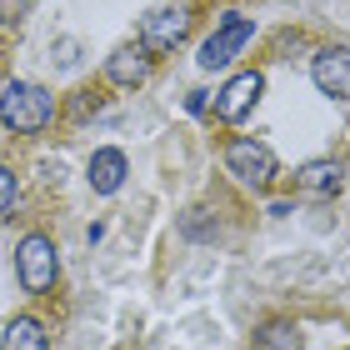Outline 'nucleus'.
<instances>
[{"instance_id":"nucleus-8","label":"nucleus","mask_w":350,"mask_h":350,"mask_svg":"<svg viewBox=\"0 0 350 350\" xmlns=\"http://www.w3.org/2000/svg\"><path fill=\"white\" fill-rule=\"evenodd\" d=\"M85 180H90V190L95 196H116V190L125 185V155L120 150H95L90 155V165H85Z\"/></svg>"},{"instance_id":"nucleus-10","label":"nucleus","mask_w":350,"mask_h":350,"mask_svg":"<svg viewBox=\"0 0 350 350\" xmlns=\"http://www.w3.org/2000/svg\"><path fill=\"white\" fill-rule=\"evenodd\" d=\"M110 81L116 85H146V75H150V55L140 51V45H120L116 55H110Z\"/></svg>"},{"instance_id":"nucleus-2","label":"nucleus","mask_w":350,"mask_h":350,"mask_svg":"<svg viewBox=\"0 0 350 350\" xmlns=\"http://www.w3.org/2000/svg\"><path fill=\"white\" fill-rule=\"evenodd\" d=\"M256 40V21H245V15H226L215 30H211V40L200 45V70H220V66H230L235 55L245 51V45Z\"/></svg>"},{"instance_id":"nucleus-3","label":"nucleus","mask_w":350,"mask_h":350,"mask_svg":"<svg viewBox=\"0 0 350 350\" xmlns=\"http://www.w3.org/2000/svg\"><path fill=\"white\" fill-rule=\"evenodd\" d=\"M15 270H21V285L30 295H40V291H51L55 285V245H51V235H25L21 250H15Z\"/></svg>"},{"instance_id":"nucleus-12","label":"nucleus","mask_w":350,"mask_h":350,"mask_svg":"<svg viewBox=\"0 0 350 350\" xmlns=\"http://www.w3.org/2000/svg\"><path fill=\"white\" fill-rule=\"evenodd\" d=\"M256 350H300V330L291 321H270L256 336Z\"/></svg>"},{"instance_id":"nucleus-5","label":"nucleus","mask_w":350,"mask_h":350,"mask_svg":"<svg viewBox=\"0 0 350 350\" xmlns=\"http://www.w3.org/2000/svg\"><path fill=\"white\" fill-rule=\"evenodd\" d=\"M185 30H190V15L180 5H165V10L146 15V25H140V51L146 55H165V51H175V45L185 40Z\"/></svg>"},{"instance_id":"nucleus-1","label":"nucleus","mask_w":350,"mask_h":350,"mask_svg":"<svg viewBox=\"0 0 350 350\" xmlns=\"http://www.w3.org/2000/svg\"><path fill=\"white\" fill-rule=\"evenodd\" d=\"M51 110H55L51 95L40 85H30V81H10L0 90V125H5V131H21V135L45 131V125H51Z\"/></svg>"},{"instance_id":"nucleus-7","label":"nucleus","mask_w":350,"mask_h":350,"mask_svg":"<svg viewBox=\"0 0 350 350\" xmlns=\"http://www.w3.org/2000/svg\"><path fill=\"white\" fill-rule=\"evenodd\" d=\"M315 85L325 95H336V100H350V45H325L321 55H315Z\"/></svg>"},{"instance_id":"nucleus-11","label":"nucleus","mask_w":350,"mask_h":350,"mask_svg":"<svg viewBox=\"0 0 350 350\" xmlns=\"http://www.w3.org/2000/svg\"><path fill=\"white\" fill-rule=\"evenodd\" d=\"M0 350H45V325L36 315H15L0 336Z\"/></svg>"},{"instance_id":"nucleus-13","label":"nucleus","mask_w":350,"mask_h":350,"mask_svg":"<svg viewBox=\"0 0 350 350\" xmlns=\"http://www.w3.org/2000/svg\"><path fill=\"white\" fill-rule=\"evenodd\" d=\"M10 205H15V175L0 165V215H10Z\"/></svg>"},{"instance_id":"nucleus-6","label":"nucleus","mask_w":350,"mask_h":350,"mask_svg":"<svg viewBox=\"0 0 350 350\" xmlns=\"http://www.w3.org/2000/svg\"><path fill=\"white\" fill-rule=\"evenodd\" d=\"M260 90H265V81H260V70H241L235 81H226V90L215 95V116L226 120V125H235V120H245L250 110H256V100H260Z\"/></svg>"},{"instance_id":"nucleus-9","label":"nucleus","mask_w":350,"mask_h":350,"mask_svg":"<svg viewBox=\"0 0 350 350\" xmlns=\"http://www.w3.org/2000/svg\"><path fill=\"white\" fill-rule=\"evenodd\" d=\"M295 180H300V190H310V196H340L345 170H340V161H306L295 170Z\"/></svg>"},{"instance_id":"nucleus-4","label":"nucleus","mask_w":350,"mask_h":350,"mask_svg":"<svg viewBox=\"0 0 350 350\" xmlns=\"http://www.w3.org/2000/svg\"><path fill=\"white\" fill-rule=\"evenodd\" d=\"M226 165H230L235 180H245L256 190H265L275 180V155H270V146H260V140H250V135H235L226 146Z\"/></svg>"}]
</instances>
